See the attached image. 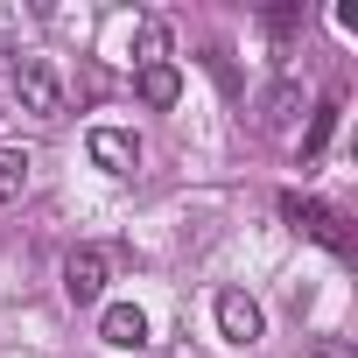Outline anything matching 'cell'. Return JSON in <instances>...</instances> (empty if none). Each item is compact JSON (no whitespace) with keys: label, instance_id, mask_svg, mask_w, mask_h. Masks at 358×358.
<instances>
[{"label":"cell","instance_id":"cell-9","mask_svg":"<svg viewBox=\"0 0 358 358\" xmlns=\"http://www.w3.org/2000/svg\"><path fill=\"white\" fill-rule=\"evenodd\" d=\"M337 113H344V92L316 99V113H309V134H302V162H316V155L330 148V134H337Z\"/></svg>","mask_w":358,"mask_h":358},{"label":"cell","instance_id":"cell-8","mask_svg":"<svg viewBox=\"0 0 358 358\" xmlns=\"http://www.w3.org/2000/svg\"><path fill=\"white\" fill-rule=\"evenodd\" d=\"M134 92H141V106H155V113H169L176 99H183V71H176V64H141V78H134Z\"/></svg>","mask_w":358,"mask_h":358},{"label":"cell","instance_id":"cell-5","mask_svg":"<svg viewBox=\"0 0 358 358\" xmlns=\"http://www.w3.org/2000/svg\"><path fill=\"white\" fill-rule=\"evenodd\" d=\"M85 148H92V162H99L106 176H134V169H141V141H134L127 127H92Z\"/></svg>","mask_w":358,"mask_h":358},{"label":"cell","instance_id":"cell-10","mask_svg":"<svg viewBox=\"0 0 358 358\" xmlns=\"http://www.w3.org/2000/svg\"><path fill=\"white\" fill-rule=\"evenodd\" d=\"M29 169H36V162H29L22 148H0V204H15V197L29 190Z\"/></svg>","mask_w":358,"mask_h":358},{"label":"cell","instance_id":"cell-11","mask_svg":"<svg viewBox=\"0 0 358 358\" xmlns=\"http://www.w3.org/2000/svg\"><path fill=\"white\" fill-rule=\"evenodd\" d=\"M134 50H141V64H169V29L155 15H141L134 22Z\"/></svg>","mask_w":358,"mask_h":358},{"label":"cell","instance_id":"cell-15","mask_svg":"<svg viewBox=\"0 0 358 358\" xmlns=\"http://www.w3.org/2000/svg\"><path fill=\"white\" fill-rule=\"evenodd\" d=\"M0 120H8V106H0Z\"/></svg>","mask_w":358,"mask_h":358},{"label":"cell","instance_id":"cell-1","mask_svg":"<svg viewBox=\"0 0 358 358\" xmlns=\"http://www.w3.org/2000/svg\"><path fill=\"white\" fill-rule=\"evenodd\" d=\"M281 218H288L302 239H316L323 253H337V260H351V246H358V239H351V218H344L337 204H323V197L288 190V197H281Z\"/></svg>","mask_w":358,"mask_h":358},{"label":"cell","instance_id":"cell-3","mask_svg":"<svg viewBox=\"0 0 358 358\" xmlns=\"http://www.w3.org/2000/svg\"><path fill=\"white\" fill-rule=\"evenodd\" d=\"M106 281H113V253H106V246H78V253L64 260V295H71L78 309H92V302L106 295Z\"/></svg>","mask_w":358,"mask_h":358},{"label":"cell","instance_id":"cell-12","mask_svg":"<svg viewBox=\"0 0 358 358\" xmlns=\"http://www.w3.org/2000/svg\"><path fill=\"white\" fill-rule=\"evenodd\" d=\"M260 22H267V36H295L302 29V0H281V8H267Z\"/></svg>","mask_w":358,"mask_h":358},{"label":"cell","instance_id":"cell-6","mask_svg":"<svg viewBox=\"0 0 358 358\" xmlns=\"http://www.w3.org/2000/svg\"><path fill=\"white\" fill-rule=\"evenodd\" d=\"M295 120H302V85H295V78H274L267 99H260V127H267V134H288Z\"/></svg>","mask_w":358,"mask_h":358},{"label":"cell","instance_id":"cell-4","mask_svg":"<svg viewBox=\"0 0 358 358\" xmlns=\"http://www.w3.org/2000/svg\"><path fill=\"white\" fill-rule=\"evenodd\" d=\"M218 337H225V344H260V337H267L260 302L239 295V288H225V295H218Z\"/></svg>","mask_w":358,"mask_h":358},{"label":"cell","instance_id":"cell-2","mask_svg":"<svg viewBox=\"0 0 358 358\" xmlns=\"http://www.w3.org/2000/svg\"><path fill=\"white\" fill-rule=\"evenodd\" d=\"M15 99H22V113L57 120V113H64V78H57V64H50V57H15Z\"/></svg>","mask_w":358,"mask_h":358},{"label":"cell","instance_id":"cell-13","mask_svg":"<svg viewBox=\"0 0 358 358\" xmlns=\"http://www.w3.org/2000/svg\"><path fill=\"white\" fill-rule=\"evenodd\" d=\"M15 36H22V22H15V15H0V64H15Z\"/></svg>","mask_w":358,"mask_h":358},{"label":"cell","instance_id":"cell-7","mask_svg":"<svg viewBox=\"0 0 358 358\" xmlns=\"http://www.w3.org/2000/svg\"><path fill=\"white\" fill-rule=\"evenodd\" d=\"M99 337H106V344H120V351H141V344H148V316H141L134 302H106Z\"/></svg>","mask_w":358,"mask_h":358},{"label":"cell","instance_id":"cell-14","mask_svg":"<svg viewBox=\"0 0 358 358\" xmlns=\"http://www.w3.org/2000/svg\"><path fill=\"white\" fill-rule=\"evenodd\" d=\"M316 358H351V351L344 344H316Z\"/></svg>","mask_w":358,"mask_h":358}]
</instances>
